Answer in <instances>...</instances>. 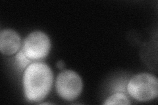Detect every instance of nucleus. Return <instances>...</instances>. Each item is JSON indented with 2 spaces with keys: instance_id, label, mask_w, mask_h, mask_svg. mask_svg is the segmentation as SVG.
<instances>
[{
  "instance_id": "1",
  "label": "nucleus",
  "mask_w": 158,
  "mask_h": 105,
  "mask_svg": "<svg viewBox=\"0 0 158 105\" xmlns=\"http://www.w3.org/2000/svg\"><path fill=\"white\" fill-rule=\"evenodd\" d=\"M53 82L51 68L45 63L34 62L24 70L23 84L24 95L31 102H40L50 91Z\"/></svg>"
},
{
  "instance_id": "2",
  "label": "nucleus",
  "mask_w": 158,
  "mask_h": 105,
  "mask_svg": "<svg viewBox=\"0 0 158 105\" xmlns=\"http://www.w3.org/2000/svg\"><path fill=\"white\" fill-rule=\"evenodd\" d=\"M127 91L138 101H151L158 95L157 78L149 73L135 75L128 83Z\"/></svg>"
},
{
  "instance_id": "4",
  "label": "nucleus",
  "mask_w": 158,
  "mask_h": 105,
  "mask_svg": "<svg viewBox=\"0 0 158 105\" xmlns=\"http://www.w3.org/2000/svg\"><path fill=\"white\" fill-rule=\"evenodd\" d=\"M50 49L51 42L47 35L41 31H35L24 39L22 49L28 59L38 61L47 57Z\"/></svg>"
},
{
  "instance_id": "7",
  "label": "nucleus",
  "mask_w": 158,
  "mask_h": 105,
  "mask_svg": "<svg viewBox=\"0 0 158 105\" xmlns=\"http://www.w3.org/2000/svg\"><path fill=\"white\" fill-rule=\"evenodd\" d=\"M15 61L19 68L21 70L26 69L31 64L30 63H32V62L33 61L25 55L23 49L20 50L19 52L17 54L15 57Z\"/></svg>"
},
{
  "instance_id": "8",
  "label": "nucleus",
  "mask_w": 158,
  "mask_h": 105,
  "mask_svg": "<svg viewBox=\"0 0 158 105\" xmlns=\"http://www.w3.org/2000/svg\"><path fill=\"white\" fill-rule=\"evenodd\" d=\"M57 68H59V69H62L64 67H65V64H64L63 61H59L57 62Z\"/></svg>"
},
{
  "instance_id": "3",
  "label": "nucleus",
  "mask_w": 158,
  "mask_h": 105,
  "mask_svg": "<svg viewBox=\"0 0 158 105\" xmlns=\"http://www.w3.org/2000/svg\"><path fill=\"white\" fill-rule=\"evenodd\" d=\"M57 94L67 101H74L80 95L82 90L81 76L73 71H64L58 75L56 82Z\"/></svg>"
},
{
  "instance_id": "5",
  "label": "nucleus",
  "mask_w": 158,
  "mask_h": 105,
  "mask_svg": "<svg viewBox=\"0 0 158 105\" xmlns=\"http://www.w3.org/2000/svg\"><path fill=\"white\" fill-rule=\"evenodd\" d=\"M21 46L19 34L11 29L3 30L0 33V50L5 55H12L16 53Z\"/></svg>"
},
{
  "instance_id": "6",
  "label": "nucleus",
  "mask_w": 158,
  "mask_h": 105,
  "mask_svg": "<svg viewBox=\"0 0 158 105\" xmlns=\"http://www.w3.org/2000/svg\"><path fill=\"white\" fill-rule=\"evenodd\" d=\"M103 104H130L129 99L123 93H116L109 97Z\"/></svg>"
}]
</instances>
